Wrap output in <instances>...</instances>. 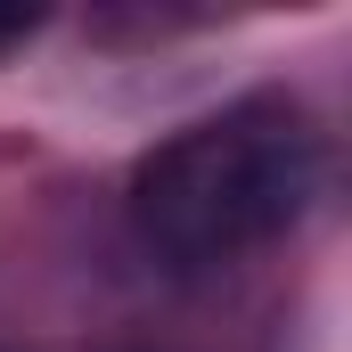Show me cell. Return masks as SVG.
Instances as JSON below:
<instances>
[{
    "label": "cell",
    "mask_w": 352,
    "mask_h": 352,
    "mask_svg": "<svg viewBox=\"0 0 352 352\" xmlns=\"http://www.w3.org/2000/svg\"><path fill=\"white\" fill-rule=\"evenodd\" d=\"M328 173V140L295 98H238L173 140H156L131 173V230L173 270H221L287 238Z\"/></svg>",
    "instance_id": "1"
}]
</instances>
